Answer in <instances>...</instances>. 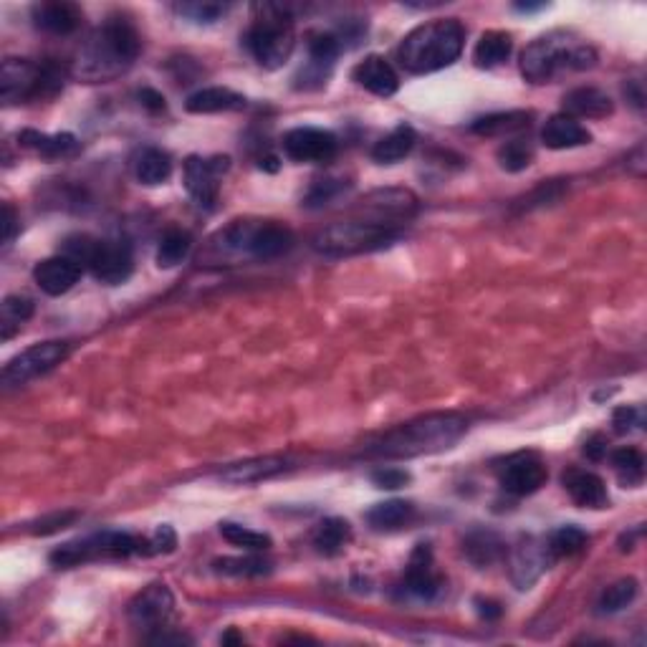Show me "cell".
<instances>
[{
  "label": "cell",
  "instance_id": "b9f144b4",
  "mask_svg": "<svg viewBox=\"0 0 647 647\" xmlns=\"http://www.w3.org/2000/svg\"><path fill=\"white\" fill-rule=\"evenodd\" d=\"M637 579L627 577V579H620V582H615L612 587L605 589V594H602V599H599V610L607 612V615H612V612H622L625 607H630L632 602H635L637 597Z\"/></svg>",
  "mask_w": 647,
  "mask_h": 647
},
{
  "label": "cell",
  "instance_id": "11a10c76",
  "mask_svg": "<svg viewBox=\"0 0 647 647\" xmlns=\"http://www.w3.org/2000/svg\"><path fill=\"white\" fill-rule=\"evenodd\" d=\"M220 642H243V635H238L236 630H228L223 637H220Z\"/></svg>",
  "mask_w": 647,
  "mask_h": 647
},
{
  "label": "cell",
  "instance_id": "ba28073f",
  "mask_svg": "<svg viewBox=\"0 0 647 647\" xmlns=\"http://www.w3.org/2000/svg\"><path fill=\"white\" fill-rule=\"evenodd\" d=\"M64 86V71L56 64H33L28 59H6L0 66V99L6 107L56 97Z\"/></svg>",
  "mask_w": 647,
  "mask_h": 647
},
{
  "label": "cell",
  "instance_id": "e575fe53",
  "mask_svg": "<svg viewBox=\"0 0 647 647\" xmlns=\"http://www.w3.org/2000/svg\"><path fill=\"white\" fill-rule=\"evenodd\" d=\"M193 251V236H190L188 230L182 228H170L162 236L160 246H157V266L160 268H175L180 266L185 258L190 256Z\"/></svg>",
  "mask_w": 647,
  "mask_h": 647
},
{
  "label": "cell",
  "instance_id": "7bdbcfd3",
  "mask_svg": "<svg viewBox=\"0 0 647 647\" xmlns=\"http://www.w3.org/2000/svg\"><path fill=\"white\" fill-rule=\"evenodd\" d=\"M228 11L230 6H225V3H200V0H193V3H177L175 6L177 16L188 18L190 23H198V26H210V23L220 21Z\"/></svg>",
  "mask_w": 647,
  "mask_h": 647
},
{
  "label": "cell",
  "instance_id": "4fadbf2b",
  "mask_svg": "<svg viewBox=\"0 0 647 647\" xmlns=\"http://www.w3.org/2000/svg\"><path fill=\"white\" fill-rule=\"evenodd\" d=\"M549 478L546 463L534 450H521V453L508 455L498 466V483L511 496H531L539 491Z\"/></svg>",
  "mask_w": 647,
  "mask_h": 647
},
{
  "label": "cell",
  "instance_id": "7402d4cb",
  "mask_svg": "<svg viewBox=\"0 0 647 647\" xmlns=\"http://www.w3.org/2000/svg\"><path fill=\"white\" fill-rule=\"evenodd\" d=\"M286 471V458L281 455H263V458L241 460L230 463L225 471H220V481L233 483V486H248V483H261L266 478L279 476Z\"/></svg>",
  "mask_w": 647,
  "mask_h": 647
},
{
  "label": "cell",
  "instance_id": "60d3db41",
  "mask_svg": "<svg viewBox=\"0 0 647 647\" xmlns=\"http://www.w3.org/2000/svg\"><path fill=\"white\" fill-rule=\"evenodd\" d=\"M496 160H498V165H501V170L521 172V170H526L531 162H534V147H531L529 140H521V137H516V140H508L498 147Z\"/></svg>",
  "mask_w": 647,
  "mask_h": 647
},
{
  "label": "cell",
  "instance_id": "d4e9b609",
  "mask_svg": "<svg viewBox=\"0 0 647 647\" xmlns=\"http://www.w3.org/2000/svg\"><path fill=\"white\" fill-rule=\"evenodd\" d=\"M551 562H557V559L549 554V549H546V541L544 544H539V541H534V539H526L514 554L516 587L529 589L531 584L541 577V572H544V569H549Z\"/></svg>",
  "mask_w": 647,
  "mask_h": 647
},
{
  "label": "cell",
  "instance_id": "9a60e30c",
  "mask_svg": "<svg viewBox=\"0 0 647 647\" xmlns=\"http://www.w3.org/2000/svg\"><path fill=\"white\" fill-rule=\"evenodd\" d=\"M359 210L364 213L362 220H372V223H385L400 228L402 223L415 215L418 210V198L405 188H387L375 190V193L364 195Z\"/></svg>",
  "mask_w": 647,
  "mask_h": 647
},
{
  "label": "cell",
  "instance_id": "9c48e42d",
  "mask_svg": "<svg viewBox=\"0 0 647 647\" xmlns=\"http://www.w3.org/2000/svg\"><path fill=\"white\" fill-rule=\"evenodd\" d=\"M132 554H152L150 539H140L127 531H102L79 541H66L51 551V562L56 567H76L97 559H127Z\"/></svg>",
  "mask_w": 647,
  "mask_h": 647
},
{
  "label": "cell",
  "instance_id": "7dc6e473",
  "mask_svg": "<svg viewBox=\"0 0 647 647\" xmlns=\"http://www.w3.org/2000/svg\"><path fill=\"white\" fill-rule=\"evenodd\" d=\"M79 519V514L76 511H61V514H51V516H43V519H38L36 524H33V534H54V531H61L66 529V526H71L74 521Z\"/></svg>",
  "mask_w": 647,
  "mask_h": 647
},
{
  "label": "cell",
  "instance_id": "ac0fdd59",
  "mask_svg": "<svg viewBox=\"0 0 647 647\" xmlns=\"http://www.w3.org/2000/svg\"><path fill=\"white\" fill-rule=\"evenodd\" d=\"M81 271H84V268H81L74 258L61 253V256L46 258V261L38 263V266L33 268V281H36L43 294L64 296L79 284Z\"/></svg>",
  "mask_w": 647,
  "mask_h": 647
},
{
  "label": "cell",
  "instance_id": "bcb514c9",
  "mask_svg": "<svg viewBox=\"0 0 647 647\" xmlns=\"http://www.w3.org/2000/svg\"><path fill=\"white\" fill-rule=\"evenodd\" d=\"M410 481L412 476L405 468H377V471L372 473V483H375L377 488H387V491L405 488Z\"/></svg>",
  "mask_w": 647,
  "mask_h": 647
},
{
  "label": "cell",
  "instance_id": "1f68e13d",
  "mask_svg": "<svg viewBox=\"0 0 647 647\" xmlns=\"http://www.w3.org/2000/svg\"><path fill=\"white\" fill-rule=\"evenodd\" d=\"M134 177L142 182V185H162V182L170 180L172 175V160L167 152L157 150V147H147L140 155L134 157Z\"/></svg>",
  "mask_w": 647,
  "mask_h": 647
},
{
  "label": "cell",
  "instance_id": "9f6ffc18",
  "mask_svg": "<svg viewBox=\"0 0 647 647\" xmlns=\"http://www.w3.org/2000/svg\"><path fill=\"white\" fill-rule=\"evenodd\" d=\"M541 8H544V6H531V3H519V6H516V11H521V13H534V11H541Z\"/></svg>",
  "mask_w": 647,
  "mask_h": 647
},
{
  "label": "cell",
  "instance_id": "836d02e7",
  "mask_svg": "<svg viewBox=\"0 0 647 647\" xmlns=\"http://www.w3.org/2000/svg\"><path fill=\"white\" fill-rule=\"evenodd\" d=\"M463 551L476 567H488V564L498 562L503 557V541L498 539L493 531H473L463 541Z\"/></svg>",
  "mask_w": 647,
  "mask_h": 647
},
{
  "label": "cell",
  "instance_id": "d6a6232c",
  "mask_svg": "<svg viewBox=\"0 0 647 647\" xmlns=\"http://www.w3.org/2000/svg\"><path fill=\"white\" fill-rule=\"evenodd\" d=\"M349 541H352V526H349V521L337 519V516H334V519L321 521L314 531V546L319 554H324V557H334V554H339Z\"/></svg>",
  "mask_w": 647,
  "mask_h": 647
},
{
  "label": "cell",
  "instance_id": "816d5d0a",
  "mask_svg": "<svg viewBox=\"0 0 647 647\" xmlns=\"http://www.w3.org/2000/svg\"><path fill=\"white\" fill-rule=\"evenodd\" d=\"M140 102H142V107L145 109H150L152 114H160V112H165V97H162V94H157L155 89H142L140 91Z\"/></svg>",
  "mask_w": 647,
  "mask_h": 647
},
{
  "label": "cell",
  "instance_id": "d590c367",
  "mask_svg": "<svg viewBox=\"0 0 647 647\" xmlns=\"http://www.w3.org/2000/svg\"><path fill=\"white\" fill-rule=\"evenodd\" d=\"M33 301L28 296H6L0 306V332L3 339H13V334L21 332V327L33 316Z\"/></svg>",
  "mask_w": 647,
  "mask_h": 647
},
{
  "label": "cell",
  "instance_id": "8fae6325",
  "mask_svg": "<svg viewBox=\"0 0 647 647\" xmlns=\"http://www.w3.org/2000/svg\"><path fill=\"white\" fill-rule=\"evenodd\" d=\"M84 266L91 276L107 286H119L132 276L134 258L132 248L124 241H109V238H91L89 251H86Z\"/></svg>",
  "mask_w": 647,
  "mask_h": 647
},
{
  "label": "cell",
  "instance_id": "277c9868",
  "mask_svg": "<svg viewBox=\"0 0 647 647\" xmlns=\"http://www.w3.org/2000/svg\"><path fill=\"white\" fill-rule=\"evenodd\" d=\"M294 248V233L276 220H230L210 238V256L273 261Z\"/></svg>",
  "mask_w": 647,
  "mask_h": 647
},
{
  "label": "cell",
  "instance_id": "f907efd6",
  "mask_svg": "<svg viewBox=\"0 0 647 647\" xmlns=\"http://www.w3.org/2000/svg\"><path fill=\"white\" fill-rule=\"evenodd\" d=\"M584 455L589 460H602L607 455V438L605 435H592V438L584 443Z\"/></svg>",
  "mask_w": 647,
  "mask_h": 647
},
{
  "label": "cell",
  "instance_id": "5b68a950",
  "mask_svg": "<svg viewBox=\"0 0 647 647\" xmlns=\"http://www.w3.org/2000/svg\"><path fill=\"white\" fill-rule=\"evenodd\" d=\"M594 66H597V51L567 31L539 36L521 54V74L531 84H546L564 71H589Z\"/></svg>",
  "mask_w": 647,
  "mask_h": 647
},
{
  "label": "cell",
  "instance_id": "f5cc1de1",
  "mask_svg": "<svg viewBox=\"0 0 647 647\" xmlns=\"http://www.w3.org/2000/svg\"><path fill=\"white\" fill-rule=\"evenodd\" d=\"M476 607H478V615H481L483 620H498V617L503 615L501 605L493 602V599H478Z\"/></svg>",
  "mask_w": 647,
  "mask_h": 647
},
{
  "label": "cell",
  "instance_id": "2e32d148",
  "mask_svg": "<svg viewBox=\"0 0 647 647\" xmlns=\"http://www.w3.org/2000/svg\"><path fill=\"white\" fill-rule=\"evenodd\" d=\"M175 615V594L162 582L150 584L129 602V620L134 627L162 630Z\"/></svg>",
  "mask_w": 647,
  "mask_h": 647
},
{
  "label": "cell",
  "instance_id": "5bb4252c",
  "mask_svg": "<svg viewBox=\"0 0 647 647\" xmlns=\"http://www.w3.org/2000/svg\"><path fill=\"white\" fill-rule=\"evenodd\" d=\"M284 152L294 162H314V165H327L337 157L339 140L337 134L319 127H296L286 132Z\"/></svg>",
  "mask_w": 647,
  "mask_h": 647
},
{
  "label": "cell",
  "instance_id": "52a82bcc",
  "mask_svg": "<svg viewBox=\"0 0 647 647\" xmlns=\"http://www.w3.org/2000/svg\"><path fill=\"white\" fill-rule=\"evenodd\" d=\"M400 236V228L385 223H372V220H339L327 225L311 238V246L316 253L329 258L359 256V253H372L390 246Z\"/></svg>",
  "mask_w": 647,
  "mask_h": 647
},
{
  "label": "cell",
  "instance_id": "c3c4849f",
  "mask_svg": "<svg viewBox=\"0 0 647 647\" xmlns=\"http://www.w3.org/2000/svg\"><path fill=\"white\" fill-rule=\"evenodd\" d=\"M150 546L152 554H170V551H175L177 536L175 531H172V526H160V529L155 531V536L150 539Z\"/></svg>",
  "mask_w": 647,
  "mask_h": 647
},
{
  "label": "cell",
  "instance_id": "7c38bea8",
  "mask_svg": "<svg viewBox=\"0 0 647 647\" xmlns=\"http://www.w3.org/2000/svg\"><path fill=\"white\" fill-rule=\"evenodd\" d=\"M230 170V157H200L190 155L185 160V188L190 198L205 210H213L218 203L220 180Z\"/></svg>",
  "mask_w": 647,
  "mask_h": 647
},
{
  "label": "cell",
  "instance_id": "f6af8a7d",
  "mask_svg": "<svg viewBox=\"0 0 647 647\" xmlns=\"http://www.w3.org/2000/svg\"><path fill=\"white\" fill-rule=\"evenodd\" d=\"M612 425H615L617 435H630L645 425V412L632 405L617 407L615 415H612Z\"/></svg>",
  "mask_w": 647,
  "mask_h": 647
},
{
  "label": "cell",
  "instance_id": "3957f363",
  "mask_svg": "<svg viewBox=\"0 0 647 647\" xmlns=\"http://www.w3.org/2000/svg\"><path fill=\"white\" fill-rule=\"evenodd\" d=\"M466 43V28L458 18H438L412 28L397 49V61L407 74L425 76L455 64Z\"/></svg>",
  "mask_w": 647,
  "mask_h": 647
},
{
  "label": "cell",
  "instance_id": "f1b7e54d",
  "mask_svg": "<svg viewBox=\"0 0 647 647\" xmlns=\"http://www.w3.org/2000/svg\"><path fill=\"white\" fill-rule=\"evenodd\" d=\"M418 142V134L410 124H400V127L392 129L390 134H385L375 147H372V160L380 162V165H395V162L405 160L412 152Z\"/></svg>",
  "mask_w": 647,
  "mask_h": 647
},
{
  "label": "cell",
  "instance_id": "83f0119b",
  "mask_svg": "<svg viewBox=\"0 0 647 647\" xmlns=\"http://www.w3.org/2000/svg\"><path fill=\"white\" fill-rule=\"evenodd\" d=\"M534 119V114L524 109H511V112H493L486 117H478L471 124V132L478 137H503V134H514L526 129Z\"/></svg>",
  "mask_w": 647,
  "mask_h": 647
},
{
  "label": "cell",
  "instance_id": "4316f807",
  "mask_svg": "<svg viewBox=\"0 0 647 647\" xmlns=\"http://www.w3.org/2000/svg\"><path fill=\"white\" fill-rule=\"evenodd\" d=\"M18 142H21L26 150H33L36 155L46 157V160H59V157H74L76 152L81 150L79 140L74 134L61 132V134H41L36 129H26V132L18 134Z\"/></svg>",
  "mask_w": 647,
  "mask_h": 647
},
{
  "label": "cell",
  "instance_id": "603a6c76",
  "mask_svg": "<svg viewBox=\"0 0 647 647\" xmlns=\"http://www.w3.org/2000/svg\"><path fill=\"white\" fill-rule=\"evenodd\" d=\"M615 112V104L597 86H579L564 94V114L572 119H605Z\"/></svg>",
  "mask_w": 647,
  "mask_h": 647
},
{
  "label": "cell",
  "instance_id": "ffe728a7",
  "mask_svg": "<svg viewBox=\"0 0 647 647\" xmlns=\"http://www.w3.org/2000/svg\"><path fill=\"white\" fill-rule=\"evenodd\" d=\"M31 16L36 28H41L43 33H51V36H71L84 21L81 8L74 3H66V0L38 3V6H33Z\"/></svg>",
  "mask_w": 647,
  "mask_h": 647
},
{
  "label": "cell",
  "instance_id": "681fc988",
  "mask_svg": "<svg viewBox=\"0 0 647 647\" xmlns=\"http://www.w3.org/2000/svg\"><path fill=\"white\" fill-rule=\"evenodd\" d=\"M16 230H18V220H16V213H13L11 205H3V246H11L13 238H16Z\"/></svg>",
  "mask_w": 647,
  "mask_h": 647
},
{
  "label": "cell",
  "instance_id": "7a4b0ae2",
  "mask_svg": "<svg viewBox=\"0 0 647 647\" xmlns=\"http://www.w3.org/2000/svg\"><path fill=\"white\" fill-rule=\"evenodd\" d=\"M468 430V420L455 412H435L425 418L410 420L405 425L387 430L382 438L369 443L364 455L369 458L402 460L418 458V455H433L450 450Z\"/></svg>",
  "mask_w": 647,
  "mask_h": 647
},
{
  "label": "cell",
  "instance_id": "e0dca14e",
  "mask_svg": "<svg viewBox=\"0 0 647 647\" xmlns=\"http://www.w3.org/2000/svg\"><path fill=\"white\" fill-rule=\"evenodd\" d=\"M402 592L412 599H420V602H433L443 592V577L435 572L433 551L428 544H418V549L412 551Z\"/></svg>",
  "mask_w": 647,
  "mask_h": 647
},
{
  "label": "cell",
  "instance_id": "ab89813d",
  "mask_svg": "<svg viewBox=\"0 0 647 647\" xmlns=\"http://www.w3.org/2000/svg\"><path fill=\"white\" fill-rule=\"evenodd\" d=\"M220 534H223V539L228 541V544L246 551H266L271 549L273 544L271 536L263 534V531H253L248 529V526L233 524V521H223V524H220Z\"/></svg>",
  "mask_w": 647,
  "mask_h": 647
},
{
  "label": "cell",
  "instance_id": "8d00e7d4",
  "mask_svg": "<svg viewBox=\"0 0 647 647\" xmlns=\"http://www.w3.org/2000/svg\"><path fill=\"white\" fill-rule=\"evenodd\" d=\"M273 564L268 559L256 557V554H248V557H223L215 559L213 569L218 574H225V577H263V574L271 572Z\"/></svg>",
  "mask_w": 647,
  "mask_h": 647
},
{
  "label": "cell",
  "instance_id": "f35d334b",
  "mask_svg": "<svg viewBox=\"0 0 647 647\" xmlns=\"http://www.w3.org/2000/svg\"><path fill=\"white\" fill-rule=\"evenodd\" d=\"M612 466H615L617 476H620L622 486H640L642 476H645V458L640 450L635 448H620L612 453Z\"/></svg>",
  "mask_w": 647,
  "mask_h": 647
},
{
  "label": "cell",
  "instance_id": "d6986e66",
  "mask_svg": "<svg viewBox=\"0 0 647 647\" xmlns=\"http://www.w3.org/2000/svg\"><path fill=\"white\" fill-rule=\"evenodd\" d=\"M352 79L357 81L362 89H367L369 94H375V97H395L397 89H400V76L397 71L392 69L390 61L385 56H367L364 61H359L352 71Z\"/></svg>",
  "mask_w": 647,
  "mask_h": 647
},
{
  "label": "cell",
  "instance_id": "4dcf8cb0",
  "mask_svg": "<svg viewBox=\"0 0 647 647\" xmlns=\"http://www.w3.org/2000/svg\"><path fill=\"white\" fill-rule=\"evenodd\" d=\"M415 519V506L410 501H400V498H392V501L377 503L367 511V524L375 531H395L407 526Z\"/></svg>",
  "mask_w": 647,
  "mask_h": 647
},
{
  "label": "cell",
  "instance_id": "44dd1931",
  "mask_svg": "<svg viewBox=\"0 0 647 647\" xmlns=\"http://www.w3.org/2000/svg\"><path fill=\"white\" fill-rule=\"evenodd\" d=\"M564 488H567L569 498L582 508H607L610 506V493H607L605 481L592 471H582V468H572L564 473Z\"/></svg>",
  "mask_w": 647,
  "mask_h": 647
},
{
  "label": "cell",
  "instance_id": "30bf717a",
  "mask_svg": "<svg viewBox=\"0 0 647 647\" xmlns=\"http://www.w3.org/2000/svg\"><path fill=\"white\" fill-rule=\"evenodd\" d=\"M71 347L69 342H41L33 344V347L23 349L21 354L11 359V362L3 367V387H21L26 382L36 380V377L46 375L54 367H59L66 357H69Z\"/></svg>",
  "mask_w": 647,
  "mask_h": 647
},
{
  "label": "cell",
  "instance_id": "74e56055",
  "mask_svg": "<svg viewBox=\"0 0 647 647\" xmlns=\"http://www.w3.org/2000/svg\"><path fill=\"white\" fill-rule=\"evenodd\" d=\"M587 546V534L579 526H562V529L551 531L546 539V549L554 559L574 557Z\"/></svg>",
  "mask_w": 647,
  "mask_h": 647
},
{
  "label": "cell",
  "instance_id": "db71d44e",
  "mask_svg": "<svg viewBox=\"0 0 647 647\" xmlns=\"http://www.w3.org/2000/svg\"><path fill=\"white\" fill-rule=\"evenodd\" d=\"M632 91H627L625 89V94L627 97H632V104H635L637 109H642L645 107V97H642V89H640V81H632Z\"/></svg>",
  "mask_w": 647,
  "mask_h": 647
},
{
  "label": "cell",
  "instance_id": "cb8c5ba5",
  "mask_svg": "<svg viewBox=\"0 0 647 647\" xmlns=\"http://www.w3.org/2000/svg\"><path fill=\"white\" fill-rule=\"evenodd\" d=\"M541 142L549 150H574V147L589 145L592 132L567 114H554L541 129Z\"/></svg>",
  "mask_w": 647,
  "mask_h": 647
},
{
  "label": "cell",
  "instance_id": "ee69618b",
  "mask_svg": "<svg viewBox=\"0 0 647 647\" xmlns=\"http://www.w3.org/2000/svg\"><path fill=\"white\" fill-rule=\"evenodd\" d=\"M349 185H344L342 180H334V177H327V180H316L311 185L309 195H306L304 205L306 208H321V205L332 203L337 195H342Z\"/></svg>",
  "mask_w": 647,
  "mask_h": 647
},
{
  "label": "cell",
  "instance_id": "6da1fadb",
  "mask_svg": "<svg viewBox=\"0 0 647 647\" xmlns=\"http://www.w3.org/2000/svg\"><path fill=\"white\" fill-rule=\"evenodd\" d=\"M142 49L140 33L124 18H109L89 33L76 54L71 74L86 84H107L132 69Z\"/></svg>",
  "mask_w": 647,
  "mask_h": 647
},
{
  "label": "cell",
  "instance_id": "484cf974",
  "mask_svg": "<svg viewBox=\"0 0 647 647\" xmlns=\"http://www.w3.org/2000/svg\"><path fill=\"white\" fill-rule=\"evenodd\" d=\"M246 97L238 94L233 89H225V86H208V89H200L195 94H190L188 102H185V109L190 114H220V112H238V109L246 107Z\"/></svg>",
  "mask_w": 647,
  "mask_h": 647
},
{
  "label": "cell",
  "instance_id": "8992f818",
  "mask_svg": "<svg viewBox=\"0 0 647 647\" xmlns=\"http://www.w3.org/2000/svg\"><path fill=\"white\" fill-rule=\"evenodd\" d=\"M246 46L258 66L276 71L291 59L296 49L294 16L286 6L258 3L253 6V21L246 33Z\"/></svg>",
  "mask_w": 647,
  "mask_h": 647
},
{
  "label": "cell",
  "instance_id": "f546056e",
  "mask_svg": "<svg viewBox=\"0 0 647 647\" xmlns=\"http://www.w3.org/2000/svg\"><path fill=\"white\" fill-rule=\"evenodd\" d=\"M514 51V38L506 31H486L478 38L476 49H473V61L478 69H496L503 61H508Z\"/></svg>",
  "mask_w": 647,
  "mask_h": 647
}]
</instances>
